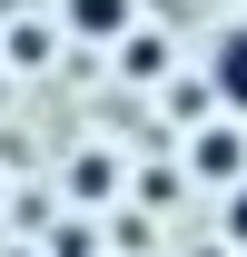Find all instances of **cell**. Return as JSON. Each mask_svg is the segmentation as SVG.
I'll return each instance as SVG.
<instances>
[{
	"instance_id": "obj_7",
	"label": "cell",
	"mask_w": 247,
	"mask_h": 257,
	"mask_svg": "<svg viewBox=\"0 0 247 257\" xmlns=\"http://www.w3.org/2000/svg\"><path fill=\"white\" fill-rule=\"evenodd\" d=\"M10 257H40V247H10Z\"/></svg>"
},
{
	"instance_id": "obj_3",
	"label": "cell",
	"mask_w": 247,
	"mask_h": 257,
	"mask_svg": "<svg viewBox=\"0 0 247 257\" xmlns=\"http://www.w3.org/2000/svg\"><path fill=\"white\" fill-rule=\"evenodd\" d=\"M129 20H139V0H60V30H69V40H89V50H109Z\"/></svg>"
},
{
	"instance_id": "obj_5",
	"label": "cell",
	"mask_w": 247,
	"mask_h": 257,
	"mask_svg": "<svg viewBox=\"0 0 247 257\" xmlns=\"http://www.w3.org/2000/svg\"><path fill=\"white\" fill-rule=\"evenodd\" d=\"M208 247L247 257V178H227V188H217V237H208Z\"/></svg>"
},
{
	"instance_id": "obj_4",
	"label": "cell",
	"mask_w": 247,
	"mask_h": 257,
	"mask_svg": "<svg viewBox=\"0 0 247 257\" xmlns=\"http://www.w3.org/2000/svg\"><path fill=\"white\" fill-rule=\"evenodd\" d=\"M109 50H119V69H129V79H168V40H158V30H139V20H129Z\"/></svg>"
},
{
	"instance_id": "obj_2",
	"label": "cell",
	"mask_w": 247,
	"mask_h": 257,
	"mask_svg": "<svg viewBox=\"0 0 247 257\" xmlns=\"http://www.w3.org/2000/svg\"><path fill=\"white\" fill-rule=\"evenodd\" d=\"M188 178L198 188L247 178V128H227V109H208V128H188Z\"/></svg>"
},
{
	"instance_id": "obj_6",
	"label": "cell",
	"mask_w": 247,
	"mask_h": 257,
	"mask_svg": "<svg viewBox=\"0 0 247 257\" xmlns=\"http://www.w3.org/2000/svg\"><path fill=\"white\" fill-rule=\"evenodd\" d=\"M109 188H119V168L99 159V149H89V159H69V198H109Z\"/></svg>"
},
{
	"instance_id": "obj_1",
	"label": "cell",
	"mask_w": 247,
	"mask_h": 257,
	"mask_svg": "<svg viewBox=\"0 0 247 257\" xmlns=\"http://www.w3.org/2000/svg\"><path fill=\"white\" fill-rule=\"evenodd\" d=\"M198 89H208V109L247 119V20L208 30V50H198Z\"/></svg>"
}]
</instances>
